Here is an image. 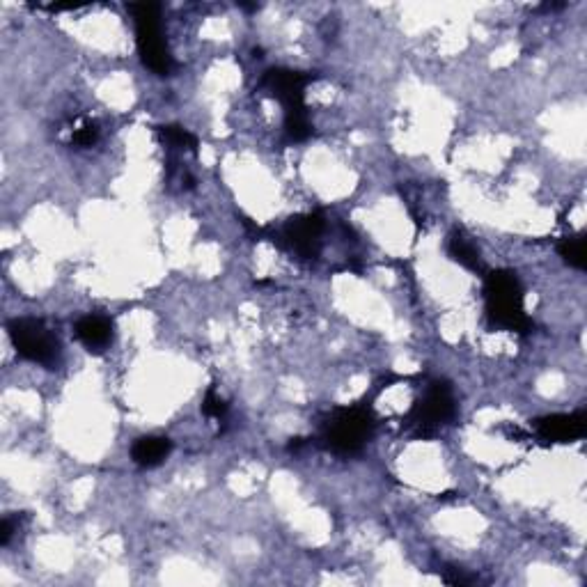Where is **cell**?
<instances>
[{"instance_id":"30bf717a","label":"cell","mask_w":587,"mask_h":587,"mask_svg":"<svg viewBox=\"0 0 587 587\" xmlns=\"http://www.w3.org/2000/svg\"><path fill=\"white\" fill-rule=\"evenodd\" d=\"M172 441L166 436H143L131 445V459L140 468H156L168 459Z\"/></svg>"},{"instance_id":"9a60e30c","label":"cell","mask_w":587,"mask_h":587,"mask_svg":"<svg viewBox=\"0 0 587 587\" xmlns=\"http://www.w3.org/2000/svg\"><path fill=\"white\" fill-rule=\"evenodd\" d=\"M202 413H205L207 418L223 420L228 416V402H225L221 395H216V390H209L205 395V402H202Z\"/></svg>"},{"instance_id":"7c38bea8","label":"cell","mask_w":587,"mask_h":587,"mask_svg":"<svg viewBox=\"0 0 587 587\" xmlns=\"http://www.w3.org/2000/svg\"><path fill=\"white\" fill-rule=\"evenodd\" d=\"M159 136L166 145L179 147V150L198 152V138L193 136L189 129L177 127V124H168V127H159Z\"/></svg>"},{"instance_id":"8fae6325","label":"cell","mask_w":587,"mask_h":587,"mask_svg":"<svg viewBox=\"0 0 587 587\" xmlns=\"http://www.w3.org/2000/svg\"><path fill=\"white\" fill-rule=\"evenodd\" d=\"M448 250H450L452 260L464 266V269H468V271H482L480 250L475 248L473 241L468 239L464 232L457 230L455 234H452L450 244H448Z\"/></svg>"},{"instance_id":"3957f363","label":"cell","mask_w":587,"mask_h":587,"mask_svg":"<svg viewBox=\"0 0 587 587\" xmlns=\"http://www.w3.org/2000/svg\"><path fill=\"white\" fill-rule=\"evenodd\" d=\"M129 12L136 26V44L143 65L154 74L168 76L172 72V56L161 33V7L156 3H133Z\"/></svg>"},{"instance_id":"2e32d148","label":"cell","mask_w":587,"mask_h":587,"mask_svg":"<svg viewBox=\"0 0 587 587\" xmlns=\"http://www.w3.org/2000/svg\"><path fill=\"white\" fill-rule=\"evenodd\" d=\"M19 530V519L17 516H5L3 523H0V544L7 546L14 532Z\"/></svg>"},{"instance_id":"6da1fadb","label":"cell","mask_w":587,"mask_h":587,"mask_svg":"<svg viewBox=\"0 0 587 587\" xmlns=\"http://www.w3.org/2000/svg\"><path fill=\"white\" fill-rule=\"evenodd\" d=\"M484 299H487V317L493 326L514 333H528L532 328L526 308H523V287L514 271L498 269L487 273Z\"/></svg>"},{"instance_id":"5b68a950","label":"cell","mask_w":587,"mask_h":587,"mask_svg":"<svg viewBox=\"0 0 587 587\" xmlns=\"http://www.w3.org/2000/svg\"><path fill=\"white\" fill-rule=\"evenodd\" d=\"M457 416L455 395L448 381H432L422 399L409 413V425L416 427L418 436H432L438 427L448 425Z\"/></svg>"},{"instance_id":"7a4b0ae2","label":"cell","mask_w":587,"mask_h":587,"mask_svg":"<svg viewBox=\"0 0 587 587\" xmlns=\"http://www.w3.org/2000/svg\"><path fill=\"white\" fill-rule=\"evenodd\" d=\"M374 434V416L365 406L335 409L322 425V445L335 455H358Z\"/></svg>"},{"instance_id":"4fadbf2b","label":"cell","mask_w":587,"mask_h":587,"mask_svg":"<svg viewBox=\"0 0 587 587\" xmlns=\"http://www.w3.org/2000/svg\"><path fill=\"white\" fill-rule=\"evenodd\" d=\"M558 253L562 260H565L569 266H574V269H585V237L583 234H578V237H567L560 241L558 246Z\"/></svg>"},{"instance_id":"52a82bcc","label":"cell","mask_w":587,"mask_h":587,"mask_svg":"<svg viewBox=\"0 0 587 587\" xmlns=\"http://www.w3.org/2000/svg\"><path fill=\"white\" fill-rule=\"evenodd\" d=\"M322 230H324V216L322 214H303L296 218H289L285 228L278 234V244L287 246L301 257H317L322 250Z\"/></svg>"},{"instance_id":"5bb4252c","label":"cell","mask_w":587,"mask_h":587,"mask_svg":"<svg viewBox=\"0 0 587 587\" xmlns=\"http://www.w3.org/2000/svg\"><path fill=\"white\" fill-rule=\"evenodd\" d=\"M97 138H99V127L95 122L92 120H88V117H85V120H78L76 124H74V129H72V145L74 147H92L97 143Z\"/></svg>"},{"instance_id":"ba28073f","label":"cell","mask_w":587,"mask_h":587,"mask_svg":"<svg viewBox=\"0 0 587 587\" xmlns=\"http://www.w3.org/2000/svg\"><path fill=\"white\" fill-rule=\"evenodd\" d=\"M537 436L546 443H576L585 436L587 416L578 413H555V416L539 418L535 422Z\"/></svg>"},{"instance_id":"277c9868","label":"cell","mask_w":587,"mask_h":587,"mask_svg":"<svg viewBox=\"0 0 587 587\" xmlns=\"http://www.w3.org/2000/svg\"><path fill=\"white\" fill-rule=\"evenodd\" d=\"M7 333L21 358L30 360V363L51 367L58 363L60 358V340L58 335L46 328L39 319H12L7 324Z\"/></svg>"},{"instance_id":"9c48e42d","label":"cell","mask_w":587,"mask_h":587,"mask_svg":"<svg viewBox=\"0 0 587 587\" xmlns=\"http://www.w3.org/2000/svg\"><path fill=\"white\" fill-rule=\"evenodd\" d=\"M74 333L85 349L99 354L113 342V322L101 315H85L76 322Z\"/></svg>"},{"instance_id":"8992f818","label":"cell","mask_w":587,"mask_h":587,"mask_svg":"<svg viewBox=\"0 0 587 587\" xmlns=\"http://www.w3.org/2000/svg\"><path fill=\"white\" fill-rule=\"evenodd\" d=\"M310 83V76L294 69H269L262 76L260 88L269 92L271 97H276L280 104L285 106V120L289 117H305V85Z\"/></svg>"}]
</instances>
